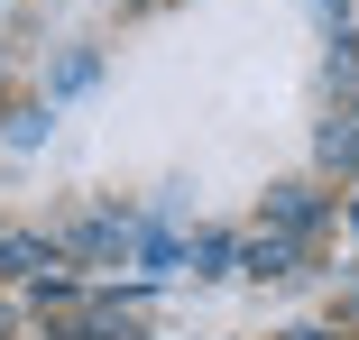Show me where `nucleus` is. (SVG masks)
Masks as SVG:
<instances>
[{
	"label": "nucleus",
	"instance_id": "nucleus-1",
	"mask_svg": "<svg viewBox=\"0 0 359 340\" xmlns=\"http://www.w3.org/2000/svg\"><path fill=\"white\" fill-rule=\"evenodd\" d=\"M267 221H276L285 239L313 230V221H323V193H313V184H276V193H267Z\"/></svg>",
	"mask_w": 359,
	"mask_h": 340
},
{
	"label": "nucleus",
	"instance_id": "nucleus-2",
	"mask_svg": "<svg viewBox=\"0 0 359 340\" xmlns=\"http://www.w3.org/2000/svg\"><path fill=\"white\" fill-rule=\"evenodd\" d=\"M249 276H295V239H285V230L249 239Z\"/></svg>",
	"mask_w": 359,
	"mask_h": 340
},
{
	"label": "nucleus",
	"instance_id": "nucleus-3",
	"mask_svg": "<svg viewBox=\"0 0 359 340\" xmlns=\"http://www.w3.org/2000/svg\"><path fill=\"white\" fill-rule=\"evenodd\" d=\"M37 267H46V248H37L28 230H10V239H0V276H37Z\"/></svg>",
	"mask_w": 359,
	"mask_h": 340
},
{
	"label": "nucleus",
	"instance_id": "nucleus-4",
	"mask_svg": "<svg viewBox=\"0 0 359 340\" xmlns=\"http://www.w3.org/2000/svg\"><path fill=\"white\" fill-rule=\"evenodd\" d=\"M323 166H359V120H332L323 129Z\"/></svg>",
	"mask_w": 359,
	"mask_h": 340
},
{
	"label": "nucleus",
	"instance_id": "nucleus-5",
	"mask_svg": "<svg viewBox=\"0 0 359 340\" xmlns=\"http://www.w3.org/2000/svg\"><path fill=\"white\" fill-rule=\"evenodd\" d=\"M93 74H102V55H93V46H74V55H65V64H55V92H83Z\"/></svg>",
	"mask_w": 359,
	"mask_h": 340
},
{
	"label": "nucleus",
	"instance_id": "nucleus-6",
	"mask_svg": "<svg viewBox=\"0 0 359 340\" xmlns=\"http://www.w3.org/2000/svg\"><path fill=\"white\" fill-rule=\"evenodd\" d=\"M231 257H240L231 239H203V248H194V276H231Z\"/></svg>",
	"mask_w": 359,
	"mask_h": 340
},
{
	"label": "nucleus",
	"instance_id": "nucleus-7",
	"mask_svg": "<svg viewBox=\"0 0 359 340\" xmlns=\"http://www.w3.org/2000/svg\"><path fill=\"white\" fill-rule=\"evenodd\" d=\"M332 83H341V92H359V37H341V46H332Z\"/></svg>",
	"mask_w": 359,
	"mask_h": 340
},
{
	"label": "nucleus",
	"instance_id": "nucleus-8",
	"mask_svg": "<svg viewBox=\"0 0 359 340\" xmlns=\"http://www.w3.org/2000/svg\"><path fill=\"white\" fill-rule=\"evenodd\" d=\"M46 139V111H10V148H37Z\"/></svg>",
	"mask_w": 359,
	"mask_h": 340
},
{
	"label": "nucleus",
	"instance_id": "nucleus-9",
	"mask_svg": "<svg viewBox=\"0 0 359 340\" xmlns=\"http://www.w3.org/2000/svg\"><path fill=\"white\" fill-rule=\"evenodd\" d=\"M0 331H10V313H0Z\"/></svg>",
	"mask_w": 359,
	"mask_h": 340
}]
</instances>
